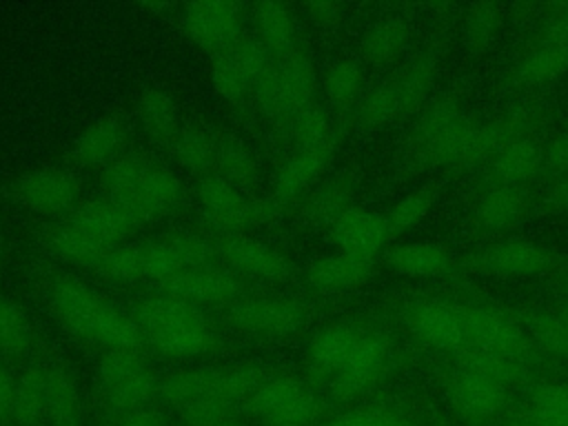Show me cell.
<instances>
[{
    "instance_id": "obj_1",
    "label": "cell",
    "mask_w": 568,
    "mask_h": 426,
    "mask_svg": "<svg viewBox=\"0 0 568 426\" xmlns=\"http://www.w3.org/2000/svg\"><path fill=\"white\" fill-rule=\"evenodd\" d=\"M315 384L333 402L351 404L373 390L390 368L388 339L357 322H335L308 344Z\"/></svg>"
},
{
    "instance_id": "obj_2",
    "label": "cell",
    "mask_w": 568,
    "mask_h": 426,
    "mask_svg": "<svg viewBox=\"0 0 568 426\" xmlns=\"http://www.w3.org/2000/svg\"><path fill=\"white\" fill-rule=\"evenodd\" d=\"M413 155L428 166L479 169L495 155L488 124L475 122L457 100L433 102L417 122Z\"/></svg>"
},
{
    "instance_id": "obj_3",
    "label": "cell",
    "mask_w": 568,
    "mask_h": 426,
    "mask_svg": "<svg viewBox=\"0 0 568 426\" xmlns=\"http://www.w3.org/2000/svg\"><path fill=\"white\" fill-rule=\"evenodd\" d=\"M49 304L55 320L82 342L109 351H140L144 337L133 315L111 304L98 291L75 282L60 280L49 291Z\"/></svg>"
},
{
    "instance_id": "obj_4",
    "label": "cell",
    "mask_w": 568,
    "mask_h": 426,
    "mask_svg": "<svg viewBox=\"0 0 568 426\" xmlns=\"http://www.w3.org/2000/svg\"><path fill=\"white\" fill-rule=\"evenodd\" d=\"M215 246L191 233H169L111 248L95 271L111 282H166L173 275L213 262Z\"/></svg>"
},
{
    "instance_id": "obj_5",
    "label": "cell",
    "mask_w": 568,
    "mask_h": 426,
    "mask_svg": "<svg viewBox=\"0 0 568 426\" xmlns=\"http://www.w3.org/2000/svg\"><path fill=\"white\" fill-rule=\"evenodd\" d=\"M102 189L140 224L166 217L182 204L180 178L146 153H122L102 169Z\"/></svg>"
},
{
    "instance_id": "obj_6",
    "label": "cell",
    "mask_w": 568,
    "mask_h": 426,
    "mask_svg": "<svg viewBox=\"0 0 568 426\" xmlns=\"http://www.w3.org/2000/svg\"><path fill=\"white\" fill-rule=\"evenodd\" d=\"M266 368L235 364L175 371L160 379V404L173 417L206 408H246Z\"/></svg>"
},
{
    "instance_id": "obj_7",
    "label": "cell",
    "mask_w": 568,
    "mask_h": 426,
    "mask_svg": "<svg viewBox=\"0 0 568 426\" xmlns=\"http://www.w3.org/2000/svg\"><path fill=\"white\" fill-rule=\"evenodd\" d=\"M133 317L144 344L171 357H200L217 342L215 326L202 308L164 293L142 300Z\"/></svg>"
},
{
    "instance_id": "obj_8",
    "label": "cell",
    "mask_w": 568,
    "mask_h": 426,
    "mask_svg": "<svg viewBox=\"0 0 568 426\" xmlns=\"http://www.w3.org/2000/svg\"><path fill=\"white\" fill-rule=\"evenodd\" d=\"M244 413L253 426H317L326 419V395L306 377L266 368Z\"/></svg>"
},
{
    "instance_id": "obj_9",
    "label": "cell",
    "mask_w": 568,
    "mask_h": 426,
    "mask_svg": "<svg viewBox=\"0 0 568 426\" xmlns=\"http://www.w3.org/2000/svg\"><path fill=\"white\" fill-rule=\"evenodd\" d=\"M315 91V62L308 51L297 44L286 53L273 55V62L255 91V100L268 118L291 122L297 113L313 106Z\"/></svg>"
},
{
    "instance_id": "obj_10",
    "label": "cell",
    "mask_w": 568,
    "mask_h": 426,
    "mask_svg": "<svg viewBox=\"0 0 568 426\" xmlns=\"http://www.w3.org/2000/svg\"><path fill=\"white\" fill-rule=\"evenodd\" d=\"M160 379L140 351H109L98 366L100 415L160 402Z\"/></svg>"
},
{
    "instance_id": "obj_11",
    "label": "cell",
    "mask_w": 568,
    "mask_h": 426,
    "mask_svg": "<svg viewBox=\"0 0 568 426\" xmlns=\"http://www.w3.org/2000/svg\"><path fill=\"white\" fill-rule=\"evenodd\" d=\"M466 326H468V346L479 348L493 355H501L535 368L537 351L521 324V317L481 302L459 304ZM466 346V348H468Z\"/></svg>"
},
{
    "instance_id": "obj_12",
    "label": "cell",
    "mask_w": 568,
    "mask_h": 426,
    "mask_svg": "<svg viewBox=\"0 0 568 426\" xmlns=\"http://www.w3.org/2000/svg\"><path fill=\"white\" fill-rule=\"evenodd\" d=\"M226 317L246 335L280 339L295 335L306 324L308 308L302 300L288 295H251L235 300Z\"/></svg>"
},
{
    "instance_id": "obj_13",
    "label": "cell",
    "mask_w": 568,
    "mask_h": 426,
    "mask_svg": "<svg viewBox=\"0 0 568 426\" xmlns=\"http://www.w3.org/2000/svg\"><path fill=\"white\" fill-rule=\"evenodd\" d=\"M13 200L40 215L64 220L80 204V180L64 166H38L22 173L11 186Z\"/></svg>"
},
{
    "instance_id": "obj_14",
    "label": "cell",
    "mask_w": 568,
    "mask_h": 426,
    "mask_svg": "<svg viewBox=\"0 0 568 426\" xmlns=\"http://www.w3.org/2000/svg\"><path fill=\"white\" fill-rule=\"evenodd\" d=\"M195 200L202 217L222 235L244 233L246 229L262 224L273 215L268 202L248 197L244 189H237L215 175L200 180Z\"/></svg>"
},
{
    "instance_id": "obj_15",
    "label": "cell",
    "mask_w": 568,
    "mask_h": 426,
    "mask_svg": "<svg viewBox=\"0 0 568 426\" xmlns=\"http://www.w3.org/2000/svg\"><path fill=\"white\" fill-rule=\"evenodd\" d=\"M448 402L459 422L488 426L508 413L510 388L484 373L455 368L448 377Z\"/></svg>"
},
{
    "instance_id": "obj_16",
    "label": "cell",
    "mask_w": 568,
    "mask_h": 426,
    "mask_svg": "<svg viewBox=\"0 0 568 426\" xmlns=\"http://www.w3.org/2000/svg\"><path fill=\"white\" fill-rule=\"evenodd\" d=\"M271 62L273 53L257 38H242L215 58L211 71L213 89L224 100H244L257 91Z\"/></svg>"
},
{
    "instance_id": "obj_17",
    "label": "cell",
    "mask_w": 568,
    "mask_h": 426,
    "mask_svg": "<svg viewBox=\"0 0 568 426\" xmlns=\"http://www.w3.org/2000/svg\"><path fill=\"white\" fill-rule=\"evenodd\" d=\"M184 31L206 53H224L242 40L244 9L231 0H200L184 7Z\"/></svg>"
},
{
    "instance_id": "obj_18",
    "label": "cell",
    "mask_w": 568,
    "mask_h": 426,
    "mask_svg": "<svg viewBox=\"0 0 568 426\" xmlns=\"http://www.w3.org/2000/svg\"><path fill=\"white\" fill-rule=\"evenodd\" d=\"M162 293L197 308L231 306L242 297V277L224 264H200L162 282Z\"/></svg>"
},
{
    "instance_id": "obj_19",
    "label": "cell",
    "mask_w": 568,
    "mask_h": 426,
    "mask_svg": "<svg viewBox=\"0 0 568 426\" xmlns=\"http://www.w3.org/2000/svg\"><path fill=\"white\" fill-rule=\"evenodd\" d=\"M213 246L222 264L240 277L244 275L264 282H284L293 271L288 257L282 251L246 233L220 235Z\"/></svg>"
},
{
    "instance_id": "obj_20",
    "label": "cell",
    "mask_w": 568,
    "mask_h": 426,
    "mask_svg": "<svg viewBox=\"0 0 568 426\" xmlns=\"http://www.w3.org/2000/svg\"><path fill=\"white\" fill-rule=\"evenodd\" d=\"M413 335L437 351L459 353L468 346V326L459 304L444 300H422L408 308Z\"/></svg>"
},
{
    "instance_id": "obj_21",
    "label": "cell",
    "mask_w": 568,
    "mask_h": 426,
    "mask_svg": "<svg viewBox=\"0 0 568 426\" xmlns=\"http://www.w3.org/2000/svg\"><path fill=\"white\" fill-rule=\"evenodd\" d=\"M552 262V253L537 242L504 240L477 251L470 257V268L501 277H528L548 271Z\"/></svg>"
},
{
    "instance_id": "obj_22",
    "label": "cell",
    "mask_w": 568,
    "mask_h": 426,
    "mask_svg": "<svg viewBox=\"0 0 568 426\" xmlns=\"http://www.w3.org/2000/svg\"><path fill=\"white\" fill-rule=\"evenodd\" d=\"M331 155L333 153L295 149L275 171L273 200L268 202L273 213L275 209H284L295 202H302L304 195L317 184V180L326 171Z\"/></svg>"
},
{
    "instance_id": "obj_23",
    "label": "cell",
    "mask_w": 568,
    "mask_h": 426,
    "mask_svg": "<svg viewBox=\"0 0 568 426\" xmlns=\"http://www.w3.org/2000/svg\"><path fill=\"white\" fill-rule=\"evenodd\" d=\"M67 220L106 248H115L129 242L135 226L140 224L131 213H126L109 197L80 202Z\"/></svg>"
},
{
    "instance_id": "obj_24",
    "label": "cell",
    "mask_w": 568,
    "mask_h": 426,
    "mask_svg": "<svg viewBox=\"0 0 568 426\" xmlns=\"http://www.w3.org/2000/svg\"><path fill=\"white\" fill-rule=\"evenodd\" d=\"M331 240L344 253L373 260L388 240L384 215L366 211L362 206L346 209L331 226Z\"/></svg>"
},
{
    "instance_id": "obj_25",
    "label": "cell",
    "mask_w": 568,
    "mask_h": 426,
    "mask_svg": "<svg viewBox=\"0 0 568 426\" xmlns=\"http://www.w3.org/2000/svg\"><path fill=\"white\" fill-rule=\"evenodd\" d=\"M530 206L526 186L490 182L473 204L470 222L479 231H504L515 226Z\"/></svg>"
},
{
    "instance_id": "obj_26",
    "label": "cell",
    "mask_w": 568,
    "mask_h": 426,
    "mask_svg": "<svg viewBox=\"0 0 568 426\" xmlns=\"http://www.w3.org/2000/svg\"><path fill=\"white\" fill-rule=\"evenodd\" d=\"M124 140V120L120 115H102L73 140L71 160L84 169H104L122 155Z\"/></svg>"
},
{
    "instance_id": "obj_27",
    "label": "cell",
    "mask_w": 568,
    "mask_h": 426,
    "mask_svg": "<svg viewBox=\"0 0 568 426\" xmlns=\"http://www.w3.org/2000/svg\"><path fill=\"white\" fill-rule=\"evenodd\" d=\"M47 426H84L82 395L75 377L62 364H40Z\"/></svg>"
},
{
    "instance_id": "obj_28",
    "label": "cell",
    "mask_w": 568,
    "mask_h": 426,
    "mask_svg": "<svg viewBox=\"0 0 568 426\" xmlns=\"http://www.w3.org/2000/svg\"><path fill=\"white\" fill-rule=\"evenodd\" d=\"M568 71V44L541 38L517 58L513 67V82L524 89H539L552 84Z\"/></svg>"
},
{
    "instance_id": "obj_29",
    "label": "cell",
    "mask_w": 568,
    "mask_h": 426,
    "mask_svg": "<svg viewBox=\"0 0 568 426\" xmlns=\"http://www.w3.org/2000/svg\"><path fill=\"white\" fill-rule=\"evenodd\" d=\"M384 262L390 271L408 277H439L455 268L450 251L433 242L397 244L384 255Z\"/></svg>"
},
{
    "instance_id": "obj_30",
    "label": "cell",
    "mask_w": 568,
    "mask_h": 426,
    "mask_svg": "<svg viewBox=\"0 0 568 426\" xmlns=\"http://www.w3.org/2000/svg\"><path fill=\"white\" fill-rule=\"evenodd\" d=\"M373 271V260L335 251L308 268V284L320 293H342L359 286Z\"/></svg>"
},
{
    "instance_id": "obj_31",
    "label": "cell",
    "mask_w": 568,
    "mask_h": 426,
    "mask_svg": "<svg viewBox=\"0 0 568 426\" xmlns=\"http://www.w3.org/2000/svg\"><path fill=\"white\" fill-rule=\"evenodd\" d=\"M355 182L348 175H333L315 184L302 200L300 213L308 224L331 226L346 209L353 206Z\"/></svg>"
},
{
    "instance_id": "obj_32",
    "label": "cell",
    "mask_w": 568,
    "mask_h": 426,
    "mask_svg": "<svg viewBox=\"0 0 568 426\" xmlns=\"http://www.w3.org/2000/svg\"><path fill=\"white\" fill-rule=\"evenodd\" d=\"M490 182L526 186L544 173V146L535 140H521L504 146L488 162Z\"/></svg>"
},
{
    "instance_id": "obj_33",
    "label": "cell",
    "mask_w": 568,
    "mask_h": 426,
    "mask_svg": "<svg viewBox=\"0 0 568 426\" xmlns=\"http://www.w3.org/2000/svg\"><path fill=\"white\" fill-rule=\"evenodd\" d=\"M251 22L255 38L273 53H286L295 49L297 42V22L293 11L282 2H257L251 7Z\"/></svg>"
},
{
    "instance_id": "obj_34",
    "label": "cell",
    "mask_w": 568,
    "mask_h": 426,
    "mask_svg": "<svg viewBox=\"0 0 568 426\" xmlns=\"http://www.w3.org/2000/svg\"><path fill=\"white\" fill-rule=\"evenodd\" d=\"M213 175L237 189H248L260 178V164L242 138L233 133H217Z\"/></svg>"
},
{
    "instance_id": "obj_35",
    "label": "cell",
    "mask_w": 568,
    "mask_h": 426,
    "mask_svg": "<svg viewBox=\"0 0 568 426\" xmlns=\"http://www.w3.org/2000/svg\"><path fill=\"white\" fill-rule=\"evenodd\" d=\"M47 244L51 253H55L60 260L71 262L75 266H98L102 257L111 251L89 237L84 231H80L75 224H71L67 217L53 222L47 229Z\"/></svg>"
},
{
    "instance_id": "obj_36",
    "label": "cell",
    "mask_w": 568,
    "mask_h": 426,
    "mask_svg": "<svg viewBox=\"0 0 568 426\" xmlns=\"http://www.w3.org/2000/svg\"><path fill=\"white\" fill-rule=\"evenodd\" d=\"M435 78H437V58L433 53L417 55L415 60L404 64L399 71L388 75L406 115L426 100L428 91L435 84Z\"/></svg>"
},
{
    "instance_id": "obj_37",
    "label": "cell",
    "mask_w": 568,
    "mask_h": 426,
    "mask_svg": "<svg viewBox=\"0 0 568 426\" xmlns=\"http://www.w3.org/2000/svg\"><path fill=\"white\" fill-rule=\"evenodd\" d=\"M322 89L331 106L339 111H355L357 102L364 95L362 64L353 58L333 60L322 75Z\"/></svg>"
},
{
    "instance_id": "obj_38",
    "label": "cell",
    "mask_w": 568,
    "mask_h": 426,
    "mask_svg": "<svg viewBox=\"0 0 568 426\" xmlns=\"http://www.w3.org/2000/svg\"><path fill=\"white\" fill-rule=\"evenodd\" d=\"M410 31L402 20L386 18L371 24L359 42V53L371 64H390L408 47Z\"/></svg>"
},
{
    "instance_id": "obj_39",
    "label": "cell",
    "mask_w": 568,
    "mask_h": 426,
    "mask_svg": "<svg viewBox=\"0 0 568 426\" xmlns=\"http://www.w3.org/2000/svg\"><path fill=\"white\" fill-rule=\"evenodd\" d=\"M138 118L142 126L160 142H173L180 133V113L175 100L155 87L138 95Z\"/></svg>"
},
{
    "instance_id": "obj_40",
    "label": "cell",
    "mask_w": 568,
    "mask_h": 426,
    "mask_svg": "<svg viewBox=\"0 0 568 426\" xmlns=\"http://www.w3.org/2000/svg\"><path fill=\"white\" fill-rule=\"evenodd\" d=\"M215 140H217L215 131H209L202 126H186V129H180V133L171 144L178 162L186 171L204 180L215 173Z\"/></svg>"
},
{
    "instance_id": "obj_41",
    "label": "cell",
    "mask_w": 568,
    "mask_h": 426,
    "mask_svg": "<svg viewBox=\"0 0 568 426\" xmlns=\"http://www.w3.org/2000/svg\"><path fill=\"white\" fill-rule=\"evenodd\" d=\"M317 426H417V419L406 406L375 402L339 410L322 419Z\"/></svg>"
},
{
    "instance_id": "obj_42",
    "label": "cell",
    "mask_w": 568,
    "mask_h": 426,
    "mask_svg": "<svg viewBox=\"0 0 568 426\" xmlns=\"http://www.w3.org/2000/svg\"><path fill=\"white\" fill-rule=\"evenodd\" d=\"M288 129H291L295 149L322 151V153H333V149H335L337 131H335L333 118L317 104L297 113L288 122Z\"/></svg>"
},
{
    "instance_id": "obj_43",
    "label": "cell",
    "mask_w": 568,
    "mask_h": 426,
    "mask_svg": "<svg viewBox=\"0 0 568 426\" xmlns=\"http://www.w3.org/2000/svg\"><path fill=\"white\" fill-rule=\"evenodd\" d=\"M521 324L537 353L568 359V322L557 311H532Z\"/></svg>"
},
{
    "instance_id": "obj_44",
    "label": "cell",
    "mask_w": 568,
    "mask_h": 426,
    "mask_svg": "<svg viewBox=\"0 0 568 426\" xmlns=\"http://www.w3.org/2000/svg\"><path fill=\"white\" fill-rule=\"evenodd\" d=\"M524 410L537 426H568V384L548 382L535 386Z\"/></svg>"
},
{
    "instance_id": "obj_45",
    "label": "cell",
    "mask_w": 568,
    "mask_h": 426,
    "mask_svg": "<svg viewBox=\"0 0 568 426\" xmlns=\"http://www.w3.org/2000/svg\"><path fill=\"white\" fill-rule=\"evenodd\" d=\"M541 126V115L532 106H510L488 122L495 153L504 146L521 140H535L537 129Z\"/></svg>"
},
{
    "instance_id": "obj_46",
    "label": "cell",
    "mask_w": 568,
    "mask_h": 426,
    "mask_svg": "<svg viewBox=\"0 0 568 426\" xmlns=\"http://www.w3.org/2000/svg\"><path fill=\"white\" fill-rule=\"evenodd\" d=\"M33 339L29 317L24 311L4 293H0V359L18 357L29 351Z\"/></svg>"
},
{
    "instance_id": "obj_47",
    "label": "cell",
    "mask_w": 568,
    "mask_h": 426,
    "mask_svg": "<svg viewBox=\"0 0 568 426\" xmlns=\"http://www.w3.org/2000/svg\"><path fill=\"white\" fill-rule=\"evenodd\" d=\"M501 29V9L493 2H475L462 20V38L470 51L486 49Z\"/></svg>"
},
{
    "instance_id": "obj_48",
    "label": "cell",
    "mask_w": 568,
    "mask_h": 426,
    "mask_svg": "<svg viewBox=\"0 0 568 426\" xmlns=\"http://www.w3.org/2000/svg\"><path fill=\"white\" fill-rule=\"evenodd\" d=\"M435 189L433 186H422L406 197H402L386 215V229H388V240L399 237L402 233L410 231L433 206L435 202Z\"/></svg>"
},
{
    "instance_id": "obj_49",
    "label": "cell",
    "mask_w": 568,
    "mask_h": 426,
    "mask_svg": "<svg viewBox=\"0 0 568 426\" xmlns=\"http://www.w3.org/2000/svg\"><path fill=\"white\" fill-rule=\"evenodd\" d=\"M100 417L104 426H173V413L160 402Z\"/></svg>"
},
{
    "instance_id": "obj_50",
    "label": "cell",
    "mask_w": 568,
    "mask_h": 426,
    "mask_svg": "<svg viewBox=\"0 0 568 426\" xmlns=\"http://www.w3.org/2000/svg\"><path fill=\"white\" fill-rule=\"evenodd\" d=\"M178 426H253L242 408H206L175 415Z\"/></svg>"
},
{
    "instance_id": "obj_51",
    "label": "cell",
    "mask_w": 568,
    "mask_h": 426,
    "mask_svg": "<svg viewBox=\"0 0 568 426\" xmlns=\"http://www.w3.org/2000/svg\"><path fill=\"white\" fill-rule=\"evenodd\" d=\"M302 13L311 24L320 29H333L344 18V4L333 0H315V2L302 4Z\"/></svg>"
},
{
    "instance_id": "obj_52",
    "label": "cell",
    "mask_w": 568,
    "mask_h": 426,
    "mask_svg": "<svg viewBox=\"0 0 568 426\" xmlns=\"http://www.w3.org/2000/svg\"><path fill=\"white\" fill-rule=\"evenodd\" d=\"M544 171L552 178L568 175V131L555 135L544 146Z\"/></svg>"
},
{
    "instance_id": "obj_53",
    "label": "cell",
    "mask_w": 568,
    "mask_h": 426,
    "mask_svg": "<svg viewBox=\"0 0 568 426\" xmlns=\"http://www.w3.org/2000/svg\"><path fill=\"white\" fill-rule=\"evenodd\" d=\"M16 379L9 366L0 359V426H13L16 413Z\"/></svg>"
},
{
    "instance_id": "obj_54",
    "label": "cell",
    "mask_w": 568,
    "mask_h": 426,
    "mask_svg": "<svg viewBox=\"0 0 568 426\" xmlns=\"http://www.w3.org/2000/svg\"><path fill=\"white\" fill-rule=\"evenodd\" d=\"M546 200L550 202V206L568 213V175L550 180L546 189Z\"/></svg>"
},
{
    "instance_id": "obj_55",
    "label": "cell",
    "mask_w": 568,
    "mask_h": 426,
    "mask_svg": "<svg viewBox=\"0 0 568 426\" xmlns=\"http://www.w3.org/2000/svg\"><path fill=\"white\" fill-rule=\"evenodd\" d=\"M0 273H2V257H0Z\"/></svg>"
},
{
    "instance_id": "obj_56",
    "label": "cell",
    "mask_w": 568,
    "mask_h": 426,
    "mask_svg": "<svg viewBox=\"0 0 568 426\" xmlns=\"http://www.w3.org/2000/svg\"><path fill=\"white\" fill-rule=\"evenodd\" d=\"M497 426H499V424H497Z\"/></svg>"
}]
</instances>
